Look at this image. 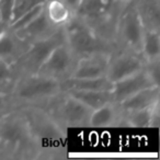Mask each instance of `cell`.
<instances>
[{
    "label": "cell",
    "instance_id": "f1b7e54d",
    "mask_svg": "<svg viewBox=\"0 0 160 160\" xmlns=\"http://www.w3.org/2000/svg\"><path fill=\"white\" fill-rule=\"evenodd\" d=\"M120 1H122V2L125 3V5H127V3H128L129 1H131V0H120Z\"/></svg>",
    "mask_w": 160,
    "mask_h": 160
},
{
    "label": "cell",
    "instance_id": "cb8c5ba5",
    "mask_svg": "<svg viewBox=\"0 0 160 160\" xmlns=\"http://www.w3.org/2000/svg\"><path fill=\"white\" fill-rule=\"evenodd\" d=\"M14 0H0V20L10 24L13 12Z\"/></svg>",
    "mask_w": 160,
    "mask_h": 160
},
{
    "label": "cell",
    "instance_id": "3957f363",
    "mask_svg": "<svg viewBox=\"0 0 160 160\" xmlns=\"http://www.w3.org/2000/svg\"><path fill=\"white\" fill-rule=\"evenodd\" d=\"M62 29L66 44L78 59L98 53L113 55V43L100 36L77 17L72 16Z\"/></svg>",
    "mask_w": 160,
    "mask_h": 160
},
{
    "label": "cell",
    "instance_id": "8fae6325",
    "mask_svg": "<svg viewBox=\"0 0 160 160\" xmlns=\"http://www.w3.org/2000/svg\"><path fill=\"white\" fill-rule=\"evenodd\" d=\"M152 86L158 85L149 76L146 68H144L142 70L113 83L112 92H113L114 102L121 103L122 101H124L128 97L133 96L136 92L140 91L145 88L152 87Z\"/></svg>",
    "mask_w": 160,
    "mask_h": 160
},
{
    "label": "cell",
    "instance_id": "2e32d148",
    "mask_svg": "<svg viewBox=\"0 0 160 160\" xmlns=\"http://www.w3.org/2000/svg\"><path fill=\"white\" fill-rule=\"evenodd\" d=\"M159 86H152L136 92L118 104L123 111H135V110L151 108L157 102H159Z\"/></svg>",
    "mask_w": 160,
    "mask_h": 160
},
{
    "label": "cell",
    "instance_id": "ba28073f",
    "mask_svg": "<svg viewBox=\"0 0 160 160\" xmlns=\"http://www.w3.org/2000/svg\"><path fill=\"white\" fill-rule=\"evenodd\" d=\"M77 62L78 58L73 55L65 41L49 54L36 73L53 78L62 82L71 77Z\"/></svg>",
    "mask_w": 160,
    "mask_h": 160
},
{
    "label": "cell",
    "instance_id": "e0dca14e",
    "mask_svg": "<svg viewBox=\"0 0 160 160\" xmlns=\"http://www.w3.org/2000/svg\"><path fill=\"white\" fill-rule=\"evenodd\" d=\"M67 93L82 102L92 110L114 102L112 90H67Z\"/></svg>",
    "mask_w": 160,
    "mask_h": 160
},
{
    "label": "cell",
    "instance_id": "83f0119b",
    "mask_svg": "<svg viewBox=\"0 0 160 160\" xmlns=\"http://www.w3.org/2000/svg\"><path fill=\"white\" fill-rule=\"evenodd\" d=\"M9 28V24L8 23H6V22H3L2 20H0V35L3 33V32L6 31V30Z\"/></svg>",
    "mask_w": 160,
    "mask_h": 160
},
{
    "label": "cell",
    "instance_id": "d6986e66",
    "mask_svg": "<svg viewBox=\"0 0 160 160\" xmlns=\"http://www.w3.org/2000/svg\"><path fill=\"white\" fill-rule=\"evenodd\" d=\"M44 11L55 27L62 28L70 21L73 12L62 0H45Z\"/></svg>",
    "mask_w": 160,
    "mask_h": 160
},
{
    "label": "cell",
    "instance_id": "7402d4cb",
    "mask_svg": "<svg viewBox=\"0 0 160 160\" xmlns=\"http://www.w3.org/2000/svg\"><path fill=\"white\" fill-rule=\"evenodd\" d=\"M43 8H44V3H41V5H38L36 7L30 9L29 11H27L25 13H23L22 16L19 17L17 20H14L13 22L10 23L9 28L11 30H13V31L22 29L23 27H25L28 23H30L33 19H35L36 17L41 13V11L43 10Z\"/></svg>",
    "mask_w": 160,
    "mask_h": 160
},
{
    "label": "cell",
    "instance_id": "4fadbf2b",
    "mask_svg": "<svg viewBox=\"0 0 160 160\" xmlns=\"http://www.w3.org/2000/svg\"><path fill=\"white\" fill-rule=\"evenodd\" d=\"M60 28H57L48 20L46 13L44 11V8L41 11V13L35 19L28 23L22 29L14 31L19 38H21L23 41L31 44L35 41L42 40V38H48L52 34H54Z\"/></svg>",
    "mask_w": 160,
    "mask_h": 160
},
{
    "label": "cell",
    "instance_id": "7a4b0ae2",
    "mask_svg": "<svg viewBox=\"0 0 160 160\" xmlns=\"http://www.w3.org/2000/svg\"><path fill=\"white\" fill-rule=\"evenodd\" d=\"M62 92V82L40 73H27L14 82L10 101L17 105H38Z\"/></svg>",
    "mask_w": 160,
    "mask_h": 160
},
{
    "label": "cell",
    "instance_id": "ffe728a7",
    "mask_svg": "<svg viewBox=\"0 0 160 160\" xmlns=\"http://www.w3.org/2000/svg\"><path fill=\"white\" fill-rule=\"evenodd\" d=\"M140 55L146 64L159 60L160 56V36L157 29L145 28L142 36Z\"/></svg>",
    "mask_w": 160,
    "mask_h": 160
},
{
    "label": "cell",
    "instance_id": "52a82bcc",
    "mask_svg": "<svg viewBox=\"0 0 160 160\" xmlns=\"http://www.w3.org/2000/svg\"><path fill=\"white\" fill-rule=\"evenodd\" d=\"M64 29L60 28L54 34L48 38L35 41L31 43L29 48L24 54L19 58V60L13 65V70L22 72L21 75L27 73H36L41 65L46 60L49 54L62 43L65 42Z\"/></svg>",
    "mask_w": 160,
    "mask_h": 160
},
{
    "label": "cell",
    "instance_id": "9c48e42d",
    "mask_svg": "<svg viewBox=\"0 0 160 160\" xmlns=\"http://www.w3.org/2000/svg\"><path fill=\"white\" fill-rule=\"evenodd\" d=\"M145 28L139 11L136 8H131L121 16L116 36L120 38L127 52L140 54Z\"/></svg>",
    "mask_w": 160,
    "mask_h": 160
},
{
    "label": "cell",
    "instance_id": "484cf974",
    "mask_svg": "<svg viewBox=\"0 0 160 160\" xmlns=\"http://www.w3.org/2000/svg\"><path fill=\"white\" fill-rule=\"evenodd\" d=\"M10 97H8L5 92L0 91V116L10 111Z\"/></svg>",
    "mask_w": 160,
    "mask_h": 160
},
{
    "label": "cell",
    "instance_id": "d4e9b609",
    "mask_svg": "<svg viewBox=\"0 0 160 160\" xmlns=\"http://www.w3.org/2000/svg\"><path fill=\"white\" fill-rule=\"evenodd\" d=\"M13 67L0 59V87H3L11 82V80L13 79Z\"/></svg>",
    "mask_w": 160,
    "mask_h": 160
},
{
    "label": "cell",
    "instance_id": "603a6c76",
    "mask_svg": "<svg viewBox=\"0 0 160 160\" xmlns=\"http://www.w3.org/2000/svg\"><path fill=\"white\" fill-rule=\"evenodd\" d=\"M44 2L45 0H14L11 22L17 20L19 17L22 16L27 11H29L30 9H32V8L36 7L38 5H41V3H44Z\"/></svg>",
    "mask_w": 160,
    "mask_h": 160
},
{
    "label": "cell",
    "instance_id": "ac0fdd59",
    "mask_svg": "<svg viewBox=\"0 0 160 160\" xmlns=\"http://www.w3.org/2000/svg\"><path fill=\"white\" fill-rule=\"evenodd\" d=\"M62 91L67 90H112L113 82L107 76L98 78H73L70 77L62 82Z\"/></svg>",
    "mask_w": 160,
    "mask_h": 160
},
{
    "label": "cell",
    "instance_id": "4316f807",
    "mask_svg": "<svg viewBox=\"0 0 160 160\" xmlns=\"http://www.w3.org/2000/svg\"><path fill=\"white\" fill-rule=\"evenodd\" d=\"M67 6L71 9V11L73 12V10L76 9V7L78 6V3L80 2V0H62Z\"/></svg>",
    "mask_w": 160,
    "mask_h": 160
},
{
    "label": "cell",
    "instance_id": "6da1fadb",
    "mask_svg": "<svg viewBox=\"0 0 160 160\" xmlns=\"http://www.w3.org/2000/svg\"><path fill=\"white\" fill-rule=\"evenodd\" d=\"M127 5L120 0H80L73 16L88 24L105 40L113 42L123 10Z\"/></svg>",
    "mask_w": 160,
    "mask_h": 160
},
{
    "label": "cell",
    "instance_id": "30bf717a",
    "mask_svg": "<svg viewBox=\"0 0 160 160\" xmlns=\"http://www.w3.org/2000/svg\"><path fill=\"white\" fill-rule=\"evenodd\" d=\"M145 67H146V62L140 54L124 52L115 57L112 55L105 76L111 82L114 83L142 70Z\"/></svg>",
    "mask_w": 160,
    "mask_h": 160
},
{
    "label": "cell",
    "instance_id": "9a60e30c",
    "mask_svg": "<svg viewBox=\"0 0 160 160\" xmlns=\"http://www.w3.org/2000/svg\"><path fill=\"white\" fill-rule=\"evenodd\" d=\"M124 111L121 109L120 104L116 102H111L103 107L93 110L90 118V126L97 128L118 126L122 125Z\"/></svg>",
    "mask_w": 160,
    "mask_h": 160
},
{
    "label": "cell",
    "instance_id": "44dd1931",
    "mask_svg": "<svg viewBox=\"0 0 160 160\" xmlns=\"http://www.w3.org/2000/svg\"><path fill=\"white\" fill-rule=\"evenodd\" d=\"M158 103V102H157ZM152 105L148 109L135 110V111H124L122 124L133 127H149L152 122Z\"/></svg>",
    "mask_w": 160,
    "mask_h": 160
},
{
    "label": "cell",
    "instance_id": "277c9868",
    "mask_svg": "<svg viewBox=\"0 0 160 160\" xmlns=\"http://www.w3.org/2000/svg\"><path fill=\"white\" fill-rule=\"evenodd\" d=\"M35 145L21 110H10L0 116V149L17 152L31 150Z\"/></svg>",
    "mask_w": 160,
    "mask_h": 160
},
{
    "label": "cell",
    "instance_id": "5b68a950",
    "mask_svg": "<svg viewBox=\"0 0 160 160\" xmlns=\"http://www.w3.org/2000/svg\"><path fill=\"white\" fill-rule=\"evenodd\" d=\"M20 110L27 118L36 146L44 142L51 146L65 139L64 126H62L48 111L40 105H27Z\"/></svg>",
    "mask_w": 160,
    "mask_h": 160
},
{
    "label": "cell",
    "instance_id": "7c38bea8",
    "mask_svg": "<svg viewBox=\"0 0 160 160\" xmlns=\"http://www.w3.org/2000/svg\"><path fill=\"white\" fill-rule=\"evenodd\" d=\"M112 54L98 53L79 58L71 77L73 78H98L107 75Z\"/></svg>",
    "mask_w": 160,
    "mask_h": 160
},
{
    "label": "cell",
    "instance_id": "5bb4252c",
    "mask_svg": "<svg viewBox=\"0 0 160 160\" xmlns=\"http://www.w3.org/2000/svg\"><path fill=\"white\" fill-rule=\"evenodd\" d=\"M29 46V43L19 38L13 30L8 28L0 35V59L13 66Z\"/></svg>",
    "mask_w": 160,
    "mask_h": 160
},
{
    "label": "cell",
    "instance_id": "8992f818",
    "mask_svg": "<svg viewBox=\"0 0 160 160\" xmlns=\"http://www.w3.org/2000/svg\"><path fill=\"white\" fill-rule=\"evenodd\" d=\"M55 105L48 111L62 126L88 127L93 110L62 91L55 97Z\"/></svg>",
    "mask_w": 160,
    "mask_h": 160
}]
</instances>
